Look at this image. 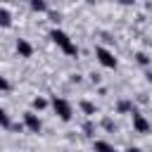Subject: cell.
<instances>
[{"label": "cell", "mask_w": 152, "mask_h": 152, "mask_svg": "<svg viewBox=\"0 0 152 152\" xmlns=\"http://www.w3.org/2000/svg\"><path fill=\"white\" fill-rule=\"evenodd\" d=\"M50 40H52L55 45H59V48H62V52H64V55H69V57H76V55H78L76 43H74L64 31H59V28H52V31H50Z\"/></svg>", "instance_id": "cell-1"}, {"label": "cell", "mask_w": 152, "mask_h": 152, "mask_svg": "<svg viewBox=\"0 0 152 152\" xmlns=\"http://www.w3.org/2000/svg\"><path fill=\"white\" fill-rule=\"evenodd\" d=\"M52 109H55V114L62 119V121H71V104H69V100H64V97H52Z\"/></svg>", "instance_id": "cell-2"}, {"label": "cell", "mask_w": 152, "mask_h": 152, "mask_svg": "<svg viewBox=\"0 0 152 152\" xmlns=\"http://www.w3.org/2000/svg\"><path fill=\"white\" fill-rule=\"evenodd\" d=\"M95 57H97V62H100L102 66L116 69V57H114V52H109L107 48H95Z\"/></svg>", "instance_id": "cell-3"}, {"label": "cell", "mask_w": 152, "mask_h": 152, "mask_svg": "<svg viewBox=\"0 0 152 152\" xmlns=\"http://www.w3.org/2000/svg\"><path fill=\"white\" fill-rule=\"evenodd\" d=\"M24 126L31 133H40V128H43V124H40V119H38L36 112H24Z\"/></svg>", "instance_id": "cell-4"}, {"label": "cell", "mask_w": 152, "mask_h": 152, "mask_svg": "<svg viewBox=\"0 0 152 152\" xmlns=\"http://www.w3.org/2000/svg\"><path fill=\"white\" fill-rule=\"evenodd\" d=\"M14 48H17V55H19V57H31V55H33V45H31L26 38H17Z\"/></svg>", "instance_id": "cell-5"}, {"label": "cell", "mask_w": 152, "mask_h": 152, "mask_svg": "<svg viewBox=\"0 0 152 152\" xmlns=\"http://www.w3.org/2000/svg\"><path fill=\"white\" fill-rule=\"evenodd\" d=\"M133 128H135L138 133H147V131H150V121H147L140 112H135V109H133Z\"/></svg>", "instance_id": "cell-6"}, {"label": "cell", "mask_w": 152, "mask_h": 152, "mask_svg": "<svg viewBox=\"0 0 152 152\" xmlns=\"http://www.w3.org/2000/svg\"><path fill=\"white\" fill-rule=\"evenodd\" d=\"M93 150H95V152H116L114 145L107 142V140H95V142H93Z\"/></svg>", "instance_id": "cell-7"}, {"label": "cell", "mask_w": 152, "mask_h": 152, "mask_svg": "<svg viewBox=\"0 0 152 152\" xmlns=\"http://www.w3.org/2000/svg\"><path fill=\"white\" fill-rule=\"evenodd\" d=\"M116 112L119 114H133V102L131 100H119L116 102Z\"/></svg>", "instance_id": "cell-8"}, {"label": "cell", "mask_w": 152, "mask_h": 152, "mask_svg": "<svg viewBox=\"0 0 152 152\" xmlns=\"http://www.w3.org/2000/svg\"><path fill=\"white\" fill-rule=\"evenodd\" d=\"M0 26L2 28H10L12 26V14H10L7 7H0Z\"/></svg>", "instance_id": "cell-9"}, {"label": "cell", "mask_w": 152, "mask_h": 152, "mask_svg": "<svg viewBox=\"0 0 152 152\" xmlns=\"http://www.w3.org/2000/svg\"><path fill=\"white\" fill-rule=\"evenodd\" d=\"M81 109H83V114H86V116H93V114H97V107H95L90 100H83V102H81Z\"/></svg>", "instance_id": "cell-10"}, {"label": "cell", "mask_w": 152, "mask_h": 152, "mask_svg": "<svg viewBox=\"0 0 152 152\" xmlns=\"http://www.w3.org/2000/svg\"><path fill=\"white\" fill-rule=\"evenodd\" d=\"M31 10H33V12H48V2H43V0H31Z\"/></svg>", "instance_id": "cell-11"}, {"label": "cell", "mask_w": 152, "mask_h": 152, "mask_svg": "<svg viewBox=\"0 0 152 152\" xmlns=\"http://www.w3.org/2000/svg\"><path fill=\"white\" fill-rule=\"evenodd\" d=\"M0 126L2 128H12V119H10V114L5 109H0Z\"/></svg>", "instance_id": "cell-12"}, {"label": "cell", "mask_w": 152, "mask_h": 152, "mask_svg": "<svg viewBox=\"0 0 152 152\" xmlns=\"http://www.w3.org/2000/svg\"><path fill=\"white\" fill-rule=\"evenodd\" d=\"M31 104H33V109H45V107H48V100L38 95V97H33V102H31Z\"/></svg>", "instance_id": "cell-13"}, {"label": "cell", "mask_w": 152, "mask_h": 152, "mask_svg": "<svg viewBox=\"0 0 152 152\" xmlns=\"http://www.w3.org/2000/svg\"><path fill=\"white\" fill-rule=\"evenodd\" d=\"M135 62H138L140 66H147V64H150V57H147L145 52H135Z\"/></svg>", "instance_id": "cell-14"}, {"label": "cell", "mask_w": 152, "mask_h": 152, "mask_svg": "<svg viewBox=\"0 0 152 152\" xmlns=\"http://www.w3.org/2000/svg\"><path fill=\"white\" fill-rule=\"evenodd\" d=\"M0 90H10V81H7L2 74H0Z\"/></svg>", "instance_id": "cell-15"}, {"label": "cell", "mask_w": 152, "mask_h": 152, "mask_svg": "<svg viewBox=\"0 0 152 152\" xmlns=\"http://www.w3.org/2000/svg\"><path fill=\"white\" fill-rule=\"evenodd\" d=\"M102 126H104L107 131H112V128H114V124H112V119H104V121H102Z\"/></svg>", "instance_id": "cell-16"}, {"label": "cell", "mask_w": 152, "mask_h": 152, "mask_svg": "<svg viewBox=\"0 0 152 152\" xmlns=\"http://www.w3.org/2000/svg\"><path fill=\"white\" fill-rule=\"evenodd\" d=\"M83 131H86V135H93V124H86Z\"/></svg>", "instance_id": "cell-17"}, {"label": "cell", "mask_w": 152, "mask_h": 152, "mask_svg": "<svg viewBox=\"0 0 152 152\" xmlns=\"http://www.w3.org/2000/svg\"><path fill=\"white\" fill-rule=\"evenodd\" d=\"M126 152H142V150H140V147H128Z\"/></svg>", "instance_id": "cell-18"}, {"label": "cell", "mask_w": 152, "mask_h": 152, "mask_svg": "<svg viewBox=\"0 0 152 152\" xmlns=\"http://www.w3.org/2000/svg\"><path fill=\"white\" fill-rule=\"evenodd\" d=\"M147 81H150V83H152V71H147Z\"/></svg>", "instance_id": "cell-19"}]
</instances>
